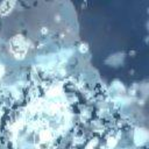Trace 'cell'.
I'll use <instances>...</instances> for the list:
<instances>
[{
	"label": "cell",
	"mask_w": 149,
	"mask_h": 149,
	"mask_svg": "<svg viewBox=\"0 0 149 149\" xmlns=\"http://www.w3.org/2000/svg\"><path fill=\"white\" fill-rule=\"evenodd\" d=\"M13 5H14V2H13V1H5V2H2V3H1V6H0V13H1L2 15L7 14L8 12H10V9H12Z\"/></svg>",
	"instance_id": "cell-1"
}]
</instances>
